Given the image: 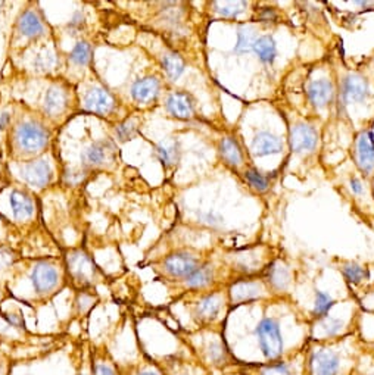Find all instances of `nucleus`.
I'll use <instances>...</instances> for the list:
<instances>
[{
	"mask_svg": "<svg viewBox=\"0 0 374 375\" xmlns=\"http://www.w3.org/2000/svg\"><path fill=\"white\" fill-rule=\"evenodd\" d=\"M139 375H160V374L158 372H153V371H144V372H142Z\"/></svg>",
	"mask_w": 374,
	"mask_h": 375,
	"instance_id": "obj_43",
	"label": "nucleus"
},
{
	"mask_svg": "<svg viewBox=\"0 0 374 375\" xmlns=\"http://www.w3.org/2000/svg\"><path fill=\"white\" fill-rule=\"evenodd\" d=\"M10 118H12V115H10L9 112H3L0 113V133H3L10 124Z\"/></svg>",
	"mask_w": 374,
	"mask_h": 375,
	"instance_id": "obj_41",
	"label": "nucleus"
},
{
	"mask_svg": "<svg viewBox=\"0 0 374 375\" xmlns=\"http://www.w3.org/2000/svg\"><path fill=\"white\" fill-rule=\"evenodd\" d=\"M82 108L95 115L108 117L116 111L117 102L112 93L105 87H91L86 91L85 99H82Z\"/></svg>",
	"mask_w": 374,
	"mask_h": 375,
	"instance_id": "obj_5",
	"label": "nucleus"
},
{
	"mask_svg": "<svg viewBox=\"0 0 374 375\" xmlns=\"http://www.w3.org/2000/svg\"><path fill=\"white\" fill-rule=\"evenodd\" d=\"M80 375H85V374H80Z\"/></svg>",
	"mask_w": 374,
	"mask_h": 375,
	"instance_id": "obj_44",
	"label": "nucleus"
},
{
	"mask_svg": "<svg viewBox=\"0 0 374 375\" xmlns=\"http://www.w3.org/2000/svg\"><path fill=\"white\" fill-rule=\"evenodd\" d=\"M138 134V124L134 120H126L118 124L116 128V135L120 141H129Z\"/></svg>",
	"mask_w": 374,
	"mask_h": 375,
	"instance_id": "obj_34",
	"label": "nucleus"
},
{
	"mask_svg": "<svg viewBox=\"0 0 374 375\" xmlns=\"http://www.w3.org/2000/svg\"><path fill=\"white\" fill-rule=\"evenodd\" d=\"M311 367L316 375H336L340 368V359L330 350H317L311 356Z\"/></svg>",
	"mask_w": 374,
	"mask_h": 375,
	"instance_id": "obj_18",
	"label": "nucleus"
},
{
	"mask_svg": "<svg viewBox=\"0 0 374 375\" xmlns=\"http://www.w3.org/2000/svg\"><path fill=\"white\" fill-rule=\"evenodd\" d=\"M68 266L72 277L82 284H90L95 277V264L85 253L77 252L68 258Z\"/></svg>",
	"mask_w": 374,
	"mask_h": 375,
	"instance_id": "obj_17",
	"label": "nucleus"
},
{
	"mask_svg": "<svg viewBox=\"0 0 374 375\" xmlns=\"http://www.w3.org/2000/svg\"><path fill=\"white\" fill-rule=\"evenodd\" d=\"M342 273H344L345 278L352 284H358L367 277V271L355 262L345 264L344 268H342Z\"/></svg>",
	"mask_w": 374,
	"mask_h": 375,
	"instance_id": "obj_31",
	"label": "nucleus"
},
{
	"mask_svg": "<svg viewBox=\"0 0 374 375\" xmlns=\"http://www.w3.org/2000/svg\"><path fill=\"white\" fill-rule=\"evenodd\" d=\"M116 144L109 140H98L89 144L81 153V162L86 168L96 170L103 168L107 163L113 162L116 156Z\"/></svg>",
	"mask_w": 374,
	"mask_h": 375,
	"instance_id": "obj_4",
	"label": "nucleus"
},
{
	"mask_svg": "<svg viewBox=\"0 0 374 375\" xmlns=\"http://www.w3.org/2000/svg\"><path fill=\"white\" fill-rule=\"evenodd\" d=\"M221 296L220 295H208L205 296L204 299H201L199 302H197L196 305V315L199 317L201 319L204 321H211V319H215L217 315L220 314V309H221Z\"/></svg>",
	"mask_w": 374,
	"mask_h": 375,
	"instance_id": "obj_22",
	"label": "nucleus"
},
{
	"mask_svg": "<svg viewBox=\"0 0 374 375\" xmlns=\"http://www.w3.org/2000/svg\"><path fill=\"white\" fill-rule=\"evenodd\" d=\"M245 180L249 183V185H251L252 189H255L259 193H263L268 189V180L256 170H248L245 172Z\"/></svg>",
	"mask_w": 374,
	"mask_h": 375,
	"instance_id": "obj_35",
	"label": "nucleus"
},
{
	"mask_svg": "<svg viewBox=\"0 0 374 375\" xmlns=\"http://www.w3.org/2000/svg\"><path fill=\"white\" fill-rule=\"evenodd\" d=\"M217 12L223 18H237L241 15L245 8L248 6L245 2H224V3H215Z\"/></svg>",
	"mask_w": 374,
	"mask_h": 375,
	"instance_id": "obj_32",
	"label": "nucleus"
},
{
	"mask_svg": "<svg viewBox=\"0 0 374 375\" xmlns=\"http://www.w3.org/2000/svg\"><path fill=\"white\" fill-rule=\"evenodd\" d=\"M21 177H23V180L28 185L34 187V189H43L54 179V170H52L47 159L40 158L24 165L23 170H21Z\"/></svg>",
	"mask_w": 374,
	"mask_h": 375,
	"instance_id": "obj_6",
	"label": "nucleus"
},
{
	"mask_svg": "<svg viewBox=\"0 0 374 375\" xmlns=\"http://www.w3.org/2000/svg\"><path fill=\"white\" fill-rule=\"evenodd\" d=\"M370 95L368 82L364 77L358 74H351L342 84V99L345 103L364 102Z\"/></svg>",
	"mask_w": 374,
	"mask_h": 375,
	"instance_id": "obj_13",
	"label": "nucleus"
},
{
	"mask_svg": "<svg viewBox=\"0 0 374 375\" xmlns=\"http://www.w3.org/2000/svg\"><path fill=\"white\" fill-rule=\"evenodd\" d=\"M256 38V31L252 27L242 25L237 31V45L234 52L236 54H246V52L252 50Z\"/></svg>",
	"mask_w": 374,
	"mask_h": 375,
	"instance_id": "obj_28",
	"label": "nucleus"
},
{
	"mask_svg": "<svg viewBox=\"0 0 374 375\" xmlns=\"http://www.w3.org/2000/svg\"><path fill=\"white\" fill-rule=\"evenodd\" d=\"M161 93V80L155 76H146L134 81L131 86V98L140 105H148L157 100Z\"/></svg>",
	"mask_w": 374,
	"mask_h": 375,
	"instance_id": "obj_9",
	"label": "nucleus"
},
{
	"mask_svg": "<svg viewBox=\"0 0 374 375\" xmlns=\"http://www.w3.org/2000/svg\"><path fill=\"white\" fill-rule=\"evenodd\" d=\"M355 161L364 174L374 171V134L371 131H362L357 139Z\"/></svg>",
	"mask_w": 374,
	"mask_h": 375,
	"instance_id": "obj_10",
	"label": "nucleus"
},
{
	"mask_svg": "<svg viewBox=\"0 0 374 375\" xmlns=\"http://www.w3.org/2000/svg\"><path fill=\"white\" fill-rule=\"evenodd\" d=\"M342 327H344V324H342L340 319L330 318V317L321 318V328H323L324 334L329 336V337L336 336L338 332L342 330Z\"/></svg>",
	"mask_w": 374,
	"mask_h": 375,
	"instance_id": "obj_37",
	"label": "nucleus"
},
{
	"mask_svg": "<svg viewBox=\"0 0 374 375\" xmlns=\"http://www.w3.org/2000/svg\"><path fill=\"white\" fill-rule=\"evenodd\" d=\"M155 155H157L158 161L164 165V168H171L180 159V143L173 137L164 139L157 144L155 149Z\"/></svg>",
	"mask_w": 374,
	"mask_h": 375,
	"instance_id": "obj_21",
	"label": "nucleus"
},
{
	"mask_svg": "<svg viewBox=\"0 0 374 375\" xmlns=\"http://www.w3.org/2000/svg\"><path fill=\"white\" fill-rule=\"evenodd\" d=\"M220 155L227 165L234 166V168L241 166L243 162V155H242L241 146H239V143L233 137H224L221 140Z\"/></svg>",
	"mask_w": 374,
	"mask_h": 375,
	"instance_id": "obj_23",
	"label": "nucleus"
},
{
	"mask_svg": "<svg viewBox=\"0 0 374 375\" xmlns=\"http://www.w3.org/2000/svg\"><path fill=\"white\" fill-rule=\"evenodd\" d=\"M333 305H335V300L331 299L327 293H324V291H316V304H314L313 314L317 318L327 317L329 310Z\"/></svg>",
	"mask_w": 374,
	"mask_h": 375,
	"instance_id": "obj_30",
	"label": "nucleus"
},
{
	"mask_svg": "<svg viewBox=\"0 0 374 375\" xmlns=\"http://www.w3.org/2000/svg\"><path fill=\"white\" fill-rule=\"evenodd\" d=\"M264 293V286L261 281H251V280H242L234 283L230 288L232 302L236 305L245 304V302H251L258 297H261Z\"/></svg>",
	"mask_w": 374,
	"mask_h": 375,
	"instance_id": "obj_16",
	"label": "nucleus"
},
{
	"mask_svg": "<svg viewBox=\"0 0 374 375\" xmlns=\"http://www.w3.org/2000/svg\"><path fill=\"white\" fill-rule=\"evenodd\" d=\"M318 143V134L314 127H311L308 124H296L290 130L289 135V144L290 149L296 153L311 152L317 148Z\"/></svg>",
	"mask_w": 374,
	"mask_h": 375,
	"instance_id": "obj_8",
	"label": "nucleus"
},
{
	"mask_svg": "<svg viewBox=\"0 0 374 375\" xmlns=\"http://www.w3.org/2000/svg\"><path fill=\"white\" fill-rule=\"evenodd\" d=\"M256 375H294L286 362H268L267 365H259Z\"/></svg>",
	"mask_w": 374,
	"mask_h": 375,
	"instance_id": "obj_33",
	"label": "nucleus"
},
{
	"mask_svg": "<svg viewBox=\"0 0 374 375\" xmlns=\"http://www.w3.org/2000/svg\"><path fill=\"white\" fill-rule=\"evenodd\" d=\"M10 207H12L14 216L18 221L30 220L34 215V202L31 199V196L25 192L14 190L9 197Z\"/></svg>",
	"mask_w": 374,
	"mask_h": 375,
	"instance_id": "obj_20",
	"label": "nucleus"
},
{
	"mask_svg": "<svg viewBox=\"0 0 374 375\" xmlns=\"http://www.w3.org/2000/svg\"><path fill=\"white\" fill-rule=\"evenodd\" d=\"M308 99L317 109H323L329 106L335 99V87L331 84V81L323 78L313 81L308 86Z\"/></svg>",
	"mask_w": 374,
	"mask_h": 375,
	"instance_id": "obj_15",
	"label": "nucleus"
},
{
	"mask_svg": "<svg viewBox=\"0 0 374 375\" xmlns=\"http://www.w3.org/2000/svg\"><path fill=\"white\" fill-rule=\"evenodd\" d=\"M19 34L27 38H37L45 34V21L36 9H27L19 15L16 23Z\"/></svg>",
	"mask_w": 374,
	"mask_h": 375,
	"instance_id": "obj_14",
	"label": "nucleus"
},
{
	"mask_svg": "<svg viewBox=\"0 0 374 375\" xmlns=\"http://www.w3.org/2000/svg\"><path fill=\"white\" fill-rule=\"evenodd\" d=\"M214 278V269L210 264H204L197 266L193 273L184 280L186 286L189 288H204L211 284Z\"/></svg>",
	"mask_w": 374,
	"mask_h": 375,
	"instance_id": "obj_25",
	"label": "nucleus"
},
{
	"mask_svg": "<svg viewBox=\"0 0 374 375\" xmlns=\"http://www.w3.org/2000/svg\"><path fill=\"white\" fill-rule=\"evenodd\" d=\"M283 150V143L277 135L263 131L255 135L252 141V152L255 156H268V155H277Z\"/></svg>",
	"mask_w": 374,
	"mask_h": 375,
	"instance_id": "obj_19",
	"label": "nucleus"
},
{
	"mask_svg": "<svg viewBox=\"0 0 374 375\" xmlns=\"http://www.w3.org/2000/svg\"><path fill=\"white\" fill-rule=\"evenodd\" d=\"M69 95L68 90L62 86H52L46 91L45 96V113L50 118H58L64 115V112L69 105Z\"/></svg>",
	"mask_w": 374,
	"mask_h": 375,
	"instance_id": "obj_12",
	"label": "nucleus"
},
{
	"mask_svg": "<svg viewBox=\"0 0 374 375\" xmlns=\"http://www.w3.org/2000/svg\"><path fill=\"white\" fill-rule=\"evenodd\" d=\"M199 259L189 252H175L164 260V271L173 278L186 280L199 266Z\"/></svg>",
	"mask_w": 374,
	"mask_h": 375,
	"instance_id": "obj_7",
	"label": "nucleus"
},
{
	"mask_svg": "<svg viewBox=\"0 0 374 375\" xmlns=\"http://www.w3.org/2000/svg\"><path fill=\"white\" fill-rule=\"evenodd\" d=\"M95 375H117L112 367L105 365V363H98L95 367Z\"/></svg>",
	"mask_w": 374,
	"mask_h": 375,
	"instance_id": "obj_40",
	"label": "nucleus"
},
{
	"mask_svg": "<svg viewBox=\"0 0 374 375\" xmlns=\"http://www.w3.org/2000/svg\"><path fill=\"white\" fill-rule=\"evenodd\" d=\"M255 334L258 337L259 349L263 350L267 361L274 362L283 353V339L280 332L278 322L273 318H264L259 322Z\"/></svg>",
	"mask_w": 374,
	"mask_h": 375,
	"instance_id": "obj_2",
	"label": "nucleus"
},
{
	"mask_svg": "<svg viewBox=\"0 0 374 375\" xmlns=\"http://www.w3.org/2000/svg\"><path fill=\"white\" fill-rule=\"evenodd\" d=\"M161 64L165 74H167V77L173 81L179 80L186 69L184 60L177 54H173V52L164 54V56L161 58Z\"/></svg>",
	"mask_w": 374,
	"mask_h": 375,
	"instance_id": "obj_26",
	"label": "nucleus"
},
{
	"mask_svg": "<svg viewBox=\"0 0 374 375\" xmlns=\"http://www.w3.org/2000/svg\"><path fill=\"white\" fill-rule=\"evenodd\" d=\"M82 25H85V15H82L81 12H77V14H74V16H72V19L69 21L68 28L80 30Z\"/></svg>",
	"mask_w": 374,
	"mask_h": 375,
	"instance_id": "obj_39",
	"label": "nucleus"
},
{
	"mask_svg": "<svg viewBox=\"0 0 374 375\" xmlns=\"http://www.w3.org/2000/svg\"><path fill=\"white\" fill-rule=\"evenodd\" d=\"M259 19L264 21V23H270V21H276L277 19V14L276 10L272 8H264L261 12H259Z\"/></svg>",
	"mask_w": 374,
	"mask_h": 375,
	"instance_id": "obj_38",
	"label": "nucleus"
},
{
	"mask_svg": "<svg viewBox=\"0 0 374 375\" xmlns=\"http://www.w3.org/2000/svg\"><path fill=\"white\" fill-rule=\"evenodd\" d=\"M59 280V269L47 260L37 262L31 271V283H33L36 293L41 296L50 295L58 287Z\"/></svg>",
	"mask_w": 374,
	"mask_h": 375,
	"instance_id": "obj_3",
	"label": "nucleus"
},
{
	"mask_svg": "<svg viewBox=\"0 0 374 375\" xmlns=\"http://www.w3.org/2000/svg\"><path fill=\"white\" fill-rule=\"evenodd\" d=\"M252 50L258 55L259 60L268 65H272L277 58V45L272 36L258 37L254 43Z\"/></svg>",
	"mask_w": 374,
	"mask_h": 375,
	"instance_id": "obj_24",
	"label": "nucleus"
},
{
	"mask_svg": "<svg viewBox=\"0 0 374 375\" xmlns=\"http://www.w3.org/2000/svg\"><path fill=\"white\" fill-rule=\"evenodd\" d=\"M91 45L86 40H81L74 46L69 54V60L77 67H86L90 64L91 59Z\"/></svg>",
	"mask_w": 374,
	"mask_h": 375,
	"instance_id": "obj_29",
	"label": "nucleus"
},
{
	"mask_svg": "<svg viewBox=\"0 0 374 375\" xmlns=\"http://www.w3.org/2000/svg\"><path fill=\"white\" fill-rule=\"evenodd\" d=\"M165 108L177 120H192L195 115L193 98L186 91H174L167 98Z\"/></svg>",
	"mask_w": 374,
	"mask_h": 375,
	"instance_id": "obj_11",
	"label": "nucleus"
},
{
	"mask_svg": "<svg viewBox=\"0 0 374 375\" xmlns=\"http://www.w3.org/2000/svg\"><path fill=\"white\" fill-rule=\"evenodd\" d=\"M208 359H210L214 365H223L226 362V349L221 346V343H211L208 346Z\"/></svg>",
	"mask_w": 374,
	"mask_h": 375,
	"instance_id": "obj_36",
	"label": "nucleus"
},
{
	"mask_svg": "<svg viewBox=\"0 0 374 375\" xmlns=\"http://www.w3.org/2000/svg\"><path fill=\"white\" fill-rule=\"evenodd\" d=\"M50 133L43 122L34 118L19 121L12 130V146L23 156H37L49 146Z\"/></svg>",
	"mask_w": 374,
	"mask_h": 375,
	"instance_id": "obj_1",
	"label": "nucleus"
},
{
	"mask_svg": "<svg viewBox=\"0 0 374 375\" xmlns=\"http://www.w3.org/2000/svg\"><path fill=\"white\" fill-rule=\"evenodd\" d=\"M351 189L355 194H361L362 193V184L358 179H352L351 180Z\"/></svg>",
	"mask_w": 374,
	"mask_h": 375,
	"instance_id": "obj_42",
	"label": "nucleus"
},
{
	"mask_svg": "<svg viewBox=\"0 0 374 375\" xmlns=\"http://www.w3.org/2000/svg\"><path fill=\"white\" fill-rule=\"evenodd\" d=\"M268 281L277 290H286L290 284V271L282 262H274L268 268Z\"/></svg>",
	"mask_w": 374,
	"mask_h": 375,
	"instance_id": "obj_27",
	"label": "nucleus"
}]
</instances>
